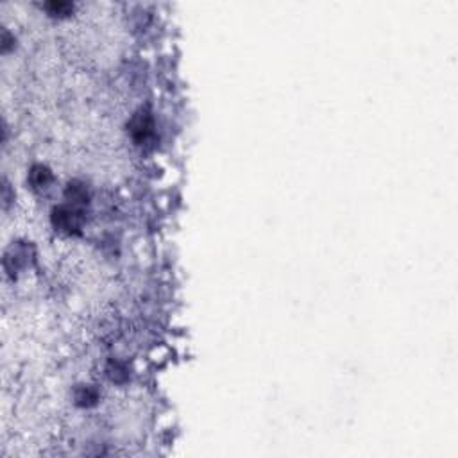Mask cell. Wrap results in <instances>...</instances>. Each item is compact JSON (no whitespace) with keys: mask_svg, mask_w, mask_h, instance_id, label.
I'll list each match as a JSON object with an SVG mask.
<instances>
[{"mask_svg":"<svg viewBox=\"0 0 458 458\" xmlns=\"http://www.w3.org/2000/svg\"><path fill=\"white\" fill-rule=\"evenodd\" d=\"M31 179L36 186H41V184H47V183L52 179V176H50L49 170L43 169V167H34L31 172Z\"/></svg>","mask_w":458,"mask_h":458,"instance_id":"1","label":"cell"}]
</instances>
